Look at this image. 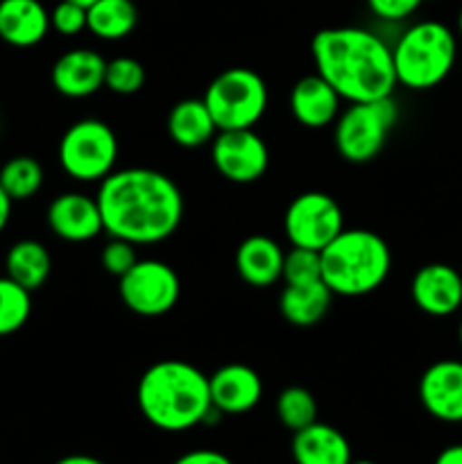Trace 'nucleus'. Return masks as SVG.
<instances>
[{
  "mask_svg": "<svg viewBox=\"0 0 462 464\" xmlns=\"http://www.w3.org/2000/svg\"><path fill=\"white\" fill-rule=\"evenodd\" d=\"M98 207L104 231L134 245H157L170 238L184 218L179 186L152 168L113 170L100 181Z\"/></svg>",
  "mask_w": 462,
  "mask_h": 464,
  "instance_id": "1",
  "label": "nucleus"
},
{
  "mask_svg": "<svg viewBox=\"0 0 462 464\" xmlns=\"http://www.w3.org/2000/svg\"><path fill=\"white\" fill-rule=\"evenodd\" d=\"M315 72L347 102L390 98L397 89L392 48L365 27H324L311 41Z\"/></svg>",
  "mask_w": 462,
  "mask_h": 464,
  "instance_id": "2",
  "label": "nucleus"
},
{
  "mask_svg": "<svg viewBox=\"0 0 462 464\" xmlns=\"http://www.w3.org/2000/svg\"><path fill=\"white\" fill-rule=\"evenodd\" d=\"M140 415L159 430L184 433L204 424L213 403L208 376L186 361H159L143 372L136 388Z\"/></svg>",
  "mask_w": 462,
  "mask_h": 464,
  "instance_id": "3",
  "label": "nucleus"
},
{
  "mask_svg": "<svg viewBox=\"0 0 462 464\" xmlns=\"http://www.w3.org/2000/svg\"><path fill=\"white\" fill-rule=\"evenodd\" d=\"M320 254L322 281L340 297L374 293L392 267L388 243L370 229H342Z\"/></svg>",
  "mask_w": 462,
  "mask_h": 464,
  "instance_id": "4",
  "label": "nucleus"
},
{
  "mask_svg": "<svg viewBox=\"0 0 462 464\" xmlns=\"http://www.w3.org/2000/svg\"><path fill=\"white\" fill-rule=\"evenodd\" d=\"M456 34L439 21L415 23L392 48L397 82L410 91H428L442 84L456 66Z\"/></svg>",
  "mask_w": 462,
  "mask_h": 464,
  "instance_id": "5",
  "label": "nucleus"
},
{
  "mask_svg": "<svg viewBox=\"0 0 462 464\" xmlns=\"http://www.w3.org/2000/svg\"><path fill=\"white\" fill-rule=\"evenodd\" d=\"M217 131L252 130L267 109V84L252 68H226L213 77L204 93Z\"/></svg>",
  "mask_w": 462,
  "mask_h": 464,
  "instance_id": "6",
  "label": "nucleus"
},
{
  "mask_svg": "<svg viewBox=\"0 0 462 464\" xmlns=\"http://www.w3.org/2000/svg\"><path fill=\"white\" fill-rule=\"evenodd\" d=\"M397 118L399 109L392 95L371 102H351L333 122L335 150L349 163H370L385 148Z\"/></svg>",
  "mask_w": 462,
  "mask_h": 464,
  "instance_id": "7",
  "label": "nucleus"
},
{
  "mask_svg": "<svg viewBox=\"0 0 462 464\" xmlns=\"http://www.w3.org/2000/svg\"><path fill=\"white\" fill-rule=\"evenodd\" d=\"M59 166L75 181H102L118 159L116 131L100 118H82L59 140Z\"/></svg>",
  "mask_w": 462,
  "mask_h": 464,
  "instance_id": "8",
  "label": "nucleus"
},
{
  "mask_svg": "<svg viewBox=\"0 0 462 464\" xmlns=\"http://www.w3.org/2000/svg\"><path fill=\"white\" fill-rule=\"evenodd\" d=\"M122 304L140 317H159L177 306L181 284L177 272L157 258H139L130 272L118 279Z\"/></svg>",
  "mask_w": 462,
  "mask_h": 464,
  "instance_id": "9",
  "label": "nucleus"
},
{
  "mask_svg": "<svg viewBox=\"0 0 462 464\" xmlns=\"http://www.w3.org/2000/svg\"><path fill=\"white\" fill-rule=\"evenodd\" d=\"M284 229L293 247L322 252L344 229L342 208L331 195L308 190L288 204Z\"/></svg>",
  "mask_w": 462,
  "mask_h": 464,
  "instance_id": "10",
  "label": "nucleus"
},
{
  "mask_svg": "<svg viewBox=\"0 0 462 464\" xmlns=\"http://www.w3.org/2000/svg\"><path fill=\"white\" fill-rule=\"evenodd\" d=\"M211 159L216 170L234 184H252L261 179L270 166L265 140L252 130H222L211 140Z\"/></svg>",
  "mask_w": 462,
  "mask_h": 464,
  "instance_id": "11",
  "label": "nucleus"
},
{
  "mask_svg": "<svg viewBox=\"0 0 462 464\" xmlns=\"http://www.w3.org/2000/svg\"><path fill=\"white\" fill-rule=\"evenodd\" d=\"M410 297L421 313L448 317L462 308V275L447 263H428L415 272Z\"/></svg>",
  "mask_w": 462,
  "mask_h": 464,
  "instance_id": "12",
  "label": "nucleus"
},
{
  "mask_svg": "<svg viewBox=\"0 0 462 464\" xmlns=\"http://www.w3.org/2000/svg\"><path fill=\"white\" fill-rule=\"evenodd\" d=\"M419 401L444 424L462 421V361H438L421 374Z\"/></svg>",
  "mask_w": 462,
  "mask_h": 464,
  "instance_id": "13",
  "label": "nucleus"
},
{
  "mask_svg": "<svg viewBox=\"0 0 462 464\" xmlns=\"http://www.w3.org/2000/svg\"><path fill=\"white\" fill-rule=\"evenodd\" d=\"M50 231L66 243H86L104 231L98 199L84 193H62L45 213Z\"/></svg>",
  "mask_w": 462,
  "mask_h": 464,
  "instance_id": "14",
  "label": "nucleus"
},
{
  "mask_svg": "<svg viewBox=\"0 0 462 464\" xmlns=\"http://www.w3.org/2000/svg\"><path fill=\"white\" fill-rule=\"evenodd\" d=\"M208 392L220 415H245L261 401L263 381L249 365L229 362L208 376Z\"/></svg>",
  "mask_w": 462,
  "mask_h": 464,
  "instance_id": "15",
  "label": "nucleus"
},
{
  "mask_svg": "<svg viewBox=\"0 0 462 464\" xmlns=\"http://www.w3.org/2000/svg\"><path fill=\"white\" fill-rule=\"evenodd\" d=\"M107 59L89 48L63 53L50 71L53 86L66 98H89L104 86Z\"/></svg>",
  "mask_w": 462,
  "mask_h": 464,
  "instance_id": "16",
  "label": "nucleus"
},
{
  "mask_svg": "<svg viewBox=\"0 0 462 464\" xmlns=\"http://www.w3.org/2000/svg\"><path fill=\"white\" fill-rule=\"evenodd\" d=\"M340 102L342 98L338 91L317 72L297 80V84L290 91V111L294 121L308 130L333 125L335 118L340 116Z\"/></svg>",
  "mask_w": 462,
  "mask_h": 464,
  "instance_id": "17",
  "label": "nucleus"
},
{
  "mask_svg": "<svg viewBox=\"0 0 462 464\" xmlns=\"http://www.w3.org/2000/svg\"><path fill=\"white\" fill-rule=\"evenodd\" d=\"M50 30V12L41 0H0V39L14 48L41 44Z\"/></svg>",
  "mask_w": 462,
  "mask_h": 464,
  "instance_id": "18",
  "label": "nucleus"
},
{
  "mask_svg": "<svg viewBox=\"0 0 462 464\" xmlns=\"http://www.w3.org/2000/svg\"><path fill=\"white\" fill-rule=\"evenodd\" d=\"M285 252L270 236H249L236 252V270L245 284L254 288L274 285L284 275Z\"/></svg>",
  "mask_w": 462,
  "mask_h": 464,
  "instance_id": "19",
  "label": "nucleus"
},
{
  "mask_svg": "<svg viewBox=\"0 0 462 464\" xmlns=\"http://www.w3.org/2000/svg\"><path fill=\"white\" fill-rule=\"evenodd\" d=\"M290 449L294 464H349L353 460L349 440L335 426L322 421L297 430Z\"/></svg>",
  "mask_w": 462,
  "mask_h": 464,
  "instance_id": "20",
  "label": "nucleus"
},
{
  "mask_svg": "<svg viewBox=\"0 0 462 464\" xmlns=\"http://www.w3.org/2000/svg\"><path fill=\"white\" fill-rule=\"evenodd\" d=\"M333 293L324 281H313V284L285 285L279 297V311L285 322L299 329H308L324 320L331 308Z\"/></svg>",
  "mask_w": 462,
  "mask_h": 464,
  "instance_id": "21",
  "label": "nucleus"
},
{
  "mask_svg": "<svg viewBox=\"0 0 462 464\" xmlns=\"http://www.w3.org/2000/svg\"><path fill=\"white\" fill-rule=\"evenodd\" d=\"M168 134L181 148H202L217 134L211 111L202 98H186L168 113Z\"/></svg>",
  "mask_w": 462,
  "mask_h": 464,
  "instance_id": "22",
  "label": "nucleus"
},
{
  "mask_svg": "<svg viewBox=\"0 0 462 464\" xmlns=\"http://www.w3.org/2000/svg\"><path fill=\"white\" fill-rule=\"evenodd\" d=\"M5 270H7L9 279L34 293L48 281L50 272H53V258L39 240H18L5 256Z\"/></svg>",
  "mask_w": 462,
  "mask_h": 464,
  "instance_id": "23",
  "label": "nucleus"
},
{
  "mask_svg": "<svg viewBox=\"0 0 462 464\" xmlns=\"http://www.w3.org/2000/svg\"><path fill=\"white\" fill-rule=\"evenodd\" d=\"M139 25L134 0H95L86 7V30L102 41H120Z\"/></svg>",
  "mask_w": 462,
  "mask_h": 464,
  "instance_id": "24",
  "label": "nucleus"
},
{
  "mask_svg": "<svg viewBox=\"0 0 462 464\" xmlns=\"http://www.w3.org/2000/svg\"><path fill=\"white\" fill-rule=\"evenodd\" d=\"M0 186L14 202L34 198L43 186V168L34 157H14L0 168Z\"/></svg>",
  "mask_w": 462,
  "mask_h": 464,
  "instance_id": "25",
  "label": "nucleus"
},
{
  "mask_svg": "<svg viewBox=\"0 0 462 464\" xmlns=\"http://www.w3.org/2000/svg\"><path fill=\"white\" fill-rule=\"evenodd\" d=\"M276 417H279L281 426L297 433V430L306 429V426L317 421V401L306 388L302 385H290V388L281 390L276 397Z\"/></svg>",
  "mask_w": 462,
  "mask_h": 464,
  "instance_id": "26",
  "label": "nucleus"
},
{
  "mask_svg": "<svg viewBox=\"0 0 462 464\" xmlns=\"http://www.w3.org/2000/svg\"><path fill=\"white\" fill-rule=\"evenodd\" d=\"M32 315V293L12 281L0 276V338L16 334L25 326Z\"/></svg>",
  "mask_w": 462,
  "mask_h": 464,
  "instance_id": "27",
  "label": "nucleus"
},
{
  "mask_svg": "<svg viewBox=\"0 0 462 464\" xmlns=\"http://www.w3.org/2000/svg\"><path fill=\"white\" fill-rule=\"evenodd\" d=\"M104 86L111 93L134 95L145 86V68L134 57H116L107 62L104 72Z\"/></svg>",
  "mask_w": 462,
  "mask_h": 464,
  "instance_id": "28",
  "label": "nucleus"
},
{
  "mask_svg": "<svg viewBox=\"0 0 462 464\" xmlns=\"http://www.w3.org/2000/svg\"><path fill=\"white\" fill-rule=\"evenodd\" d=\"M281 279L285 285L313 284L322 279V254L317 249L293 247L284 258V275Z\"/></svg>",
  "mask_w": 462,
  "mask_h": 464,
  "instance_id": "29",
  "label": "nucleus"
},
{
  "mask_svg": "<svg viewBox=\"0 0 462 464\" xmlns=\"http://www.w3.org/2000/svg\"><path fill=\"white\" fill-rule=\"evenodd\" d=\"M100 261H102V267L109 272V275L118 276L120 279L125 272H130L131 267L136 266L139 256H136V245L130 243V240L113 238L104 245L102 254H100Z\"/></svg>",
  "mask_w": 462,
  "mask_h": 464,
  "instance_id": "30",
  "label": "nucleus"
},
{
  "mask_svg": "<svg viewBox=\"0 0 462 464\" xmlns=\"http://www.w3.org/2000/svg\"><path fill=\"white\" fill-rule=\"evenodd\" d=\"M50 27L62 36H75L86 30V7L72 0H59L50 12Z\"/></svg>",
  "mask_w": 462,
  "mask_h": 464,
  "instance_id": "31",
  "label": "nucleus"
},
{
  "mask_svg": "<svg viewBox=\"0 0 462 464\" xmlns=\"http://www.w3.org/2000/svg\"><path fill=\"white\" fill-rule=\"evenodd\" d=\"M424 0H367V7L380 21L397 23L412 16Z\"/></svg>",
  "mask_w": 462,
  "mask_h": 464,
  "instance_id": "32",
  "label": "nucleus"
},
{
  "mask_svg": "<svg viewBox=\"0 0 462 464\" xmlns=\"http://www.w3.org/2000/svg\"><path fill=\"white\" fill-rule=\"evenodd\" d=\"M172 464H234V460L225 456V453L213 451V449H195V451H188L177 458Z\"/></svg>",
  "mask_w": 462,
  "mask_h": 464,
  "instance_id": "33",
  "label": "nucleus"
},
{
  "mask_svg": "<svg viewBox=\"0 0 462 464\" xmlns=\"http://www.w3.org/2000/svg\"><path fill=\"white\" fill-rule=\"evenodd\" d=\"M433 464H462V444H451V447L442 449Z\"/></svg>",
  "mask_w": 462,
  "mask_h": 464,
  "instance_id": "34",
  "label": "nucleus"
},
{
  "mask_svg": "<svg viewBox=\"0 0 462 464\" xmlns=\"http://www.w3.org/2000/svg\"><path fill=\"white\" fill-rule=\"evenodd\" d=\"M12 204L14 199L5 193V188L0 186V234L5 231V227L9 225V218H12Z\"/></svg>",
  "mask_w": 462,
  "mask_h": 464,
  "instance_id": "35",
  "label": "nucleus"
},
{
  "mask_svg": "<svg viewBox=\"0 0 462 464\" xmlns=\"http://www.w3.org/2000/svg\"><path fill=\"white\" fill-rule=\"evenodd\" d=\"M54 464H104L100 458L95 456H84V453H72V456H66L62 458V460H57Z\"/></svg>",
  "mask_w": 462,
  "mask_h": 464,
  "instance_id": "36",
  "label": "nucleus"
},
{
  "mask_svg": "<svg viewBox=\"0 0 462 464\" xmlns=\"http://www.w3.org/2000/svg\"><path fill=\"white\" fill-rule=\"evenodd\" d=\"M72 3H77V5H84V7H89V5H93L95 0H72Z\"/></svg>",
  "mask_w": 462,
  "mask_h": 464,
  "instance_id": "37",
  "label": "nucleus"
},
{
  "mask_svg": "<svg viewBox=\"0 0 462 464\" xmlns=\"http://www.w3.org/2000/svg\"><path fill=\"white\" fill-rule=\"evenodd\" d=\"M457 32H460V36H462V9H460V14H457Z\"/></svg>",
  "mask_w": 462,
  "mask_h": 464,
  "instance_id": "38",
  "label": "nucleus"
},
{
  "mask_svg": "<svg viewBox=\"0 0 462 464\" xmlns=\"http://www.w3.org/2000/svg\"><path fill=\"white\" fill-rule=\"evenodd\" d=\"M349 464H376L374 460H351Z\"/></svg>",
  "mask_w": 462,
  "mask_h": 464,
  "instance_id": "39",
  "label": "nucleus"
},
{
  "mask_svg": "<svg viewBox=\"0 0 462 464\" xmlns=\"http://www.w3.org/2000/svg\"><path fill=\"white\" fill-rule=\"evenodd\" d=\"M457 340H460V344H462V320H460V324H457Z\"/></svg>",
  "mask_w": 462,
  "mask_h": 464,
  "instance_id": "40",
  "label": "nucleus"
},
{
  "mask_svg": "<svg viewBox=\"0 0 462 464\" xmlns=\"http://www.w3.org/2000/svg\"><path fill=\"white\" fill-rule=\"evenodd\" d=\"M460 275H462V266H460Z\"/></svg>",
  "mask_w": 462,
  "mask_h": 464,
  "instance_id": "41",
  "label": "nucleus"
}]
</instances>
